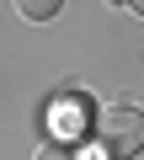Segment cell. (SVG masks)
Returning <instances> with one entry per match:
<instances>
[{"mask_svg": "<svg viewBox=\"0 0 144 160\" xmlns=\"http://www.w3.org/2000/svg\"><path fill=\"white\" fill-rule=\"evenodd\" d=\"M16 6V16H27V22H53L59 16V0H11Z\"/></svg>", "mask_w": 144, "mask_h": 160, "instance_id": "obj_2", "label": "cell"}, {"mask_svg": "<svg viewBox=\"0 0 144 160\" xmlns=\"http://www.w3.org/2000/svg\"><path fill=\"white\" fill-rule=\"evenodd\" d=\"M123 6H128V11H139V16H144V0H123Z\"/></svg>", "mask_w": 144, "mask_h": 160, "instance_id": "obj_4", "label": "cell"}, {"mask_svg": "<svg viewBox=\"0 0 144 160\" xmlns=\"http://www.w3.org/2000/svg\"><path fill=\"white\" fill-rule=\"evenodd\" d=\"M37 160H80V155L69 149V144H59V139H53V144H43V149H37Z\"/></svg>", "mask_w": 144, "mask_h": 160, "instance_id": "obj_3", "label": "cell"}, {"mask_svg": "<svg viewBox=\"0 0 144 160\" xmlns=\"http://www.w3.org/2000/svg\"><path fill=\"white\" fill-rule=\"evenodd\" d=\"M91 133H96V149H102L107 160H128V155L144 149V107H133V102H107V107L96 112Z\"/></svg>", "mask_w": 144, "mask_h": 160, "instance_id": "obj_1", "label": "cell"}]
</instances>
